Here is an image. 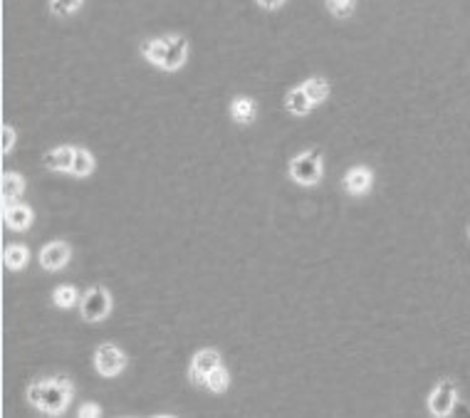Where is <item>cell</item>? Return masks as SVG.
I'll return each instance as SVG.
<instances>
[{"label":"cell","mask_w":470,"mask_h":418,"mask_svg":"<svg viewBox=\"0 0 470 418\" xmlns=\"http://www.w3.org/2000/svg\"><path fill=\"white\" fill-rule=\"evenodd\" d=\"M285 107L294 114V117H304V114L312 112V99L307 97V92L302 89V84L294 89H290L287 99H285Z\"/></svg>","instance_id":"5bb4252c"},{"label":"cell","mask_w":470,"mask_h":418,"mask_svg":"<svg viewBox=\"0 0 470 418\" xmlns=\"http://www.w3.org/2000/svg\"><path fill=\"white\" fill-rule=\"evenodd\" d=\"M94 169H97V161H94L92 151L82 149V146H74V164L69 174L77 176V179H87V176L94 174Z\"/></svg>","instance_id":"4fadbf2b"},{"label":"cell","mask_w":470,"mask_h":418,"mask_svg":"<svg viewBox=\"0 0 470 418\" xmlns=\"http://www.w3.org/2000/svg\"><path fill=\"white\" fill-rule=\"evenodd\" d=\"M74 399V384L72 379L62 374L55 376H40L28 386V404L38 409L40 414L59 416L67 411V406Z\"/></svg>","instance_id":"6da1fadb"},{"label":"cell","mask_w":470,"mask_h":418,"mask_svg":"<svg viewBox=\"0 0 470 418\" xmlns=\"http://www.w3.org/2000/svg\"><path fill=\"white\" fill-rule=\"evenodd\" d=\"M87 416H92V418H97V416H102V409H99V404H84L82 409H79V418H87Z\"/></svg>","instance_id":"cb8c5ba5"},{"label":"cell","mask_w":470,"mask_h":418,"mask_svg":"<svg viewBox=\"0 0 470 418\" xmlns=\"http://www.w3.org/2000/svg\"><path fill=\"white\" fill-rule=\"evenodd\" d=\"M79 5H82V0H50V10H52V15H57V18H69V15H74L79 10Z\"/></svg>","instance_id":"44dd1931"},{"label":"cell","mask_w":470,"mask_h":418,"mask_svg":"<svg viewBox=\"0 0 470 418\" xmlns=\"http://www.w3.org/2000/svg\"><path fill=\"white\" fill-rule=\"evenodd\" d=\"M342 186H344V191H347L349 196H367L369 191H372V186H374L372 169H367V166H354V169L344 176Z\"/></svg>","instance_id":"9c48e42d"},{"label":"cell","mask_w":470,"mask_h":418,"mask_svg":"<svg viewBox=\"0 0 470 418\" xmlns=\"http://www.w3.org/2000/svg\"><path fill=\"white\" fill-rule=\"evenodd\" d=\"M142 55L156 67H164V60H166V38H154L147 40L142 45Z\"/></svg>","instance_id":"2e32d148"},{"label":"cell","mask_w":470,"mask_h":418,"mask_svg":"<svg viewBox=\"0 0 470 418\" xmlns=\"http://www.w3.org/2000/svg\"><path fill=\"white\" fill-rule=\"evenodd\" d=\"M79 292H77V287L74 285H59L57 290L52 292V302H55V307H59V310H72V307H77L79 305Z\"/></svg>","instance_id":"e0dca14e"},{"label":"cell","mask_w":470,"mask_h":418,"mask_svg":"<svg viewBox=\"0 0 470 418\" xmlns=\"http://www.w3.org/2000/svg\"><path fill=\"white\" fill-rule=\"evenodd\" d=\"M258 117V104L253 102L250 97H235L231 104V119L240 127H248V124L255 122Z\"/></svg>","instance_id":"7c38bea8"},{"label":"cell","mask_w":470,"mask_h":418,"mask_svg":"<svg viewBox=\"0 0 470 418\" xmlns=\"http://www.w3.org/2000/svg\"><path fill=\"white\" fill-rule=\"evenodd\" d=\"M72 258V248H69L64 240H52L47 243L42 250H40V265H42L47 273H55V270H62L64 265Z\"/></svg>","instance_id":"52a82bcc"},{"label":"cell","mask_w":470,"mask_h":418,"mask_svg":"<svg viewBox=\"0 0 470 418\" xmlns=\"http://www.w3.org/2000/svg\"><path fill=\"white\" fill-rule=\"evenodd\" d=\"M188 57V40L181 35H168L166 38V60H164V67L166 72H176L183 67Z\"/></svg>","instance_id":"ba28073f"},{"label":"cell","mask_w":470,"mask_h":418,"mask_svg":"<svg viewBox=\"0 0 470 418\" xmlns=\"http://www.w3.org/2000/svg\"><path fill=\"white\" fill-rule=\"evenodd\" d=\"M221 366V354L216 349H201L193 354L191 359V381L196 386L206 389V379L211 376V371H216Z\"/></svg>","instance_id":"8992f818"},{"label":"cell","mask_w":470,"mask_h":418,"mask_svg":"<svg viewBox=\"0 0 470 418\" xmlns=\"http://www.w3.org/2000/svg\"><path fill=\"white\" fill-rule=\"evenodd\" d=\"M324 176L322 156L319 151H302L290 161V179L299 186H317Z\"/></svg>","instance_id":"7a4b0ae2"},{"label":"cell","mask_w":470,"mask_h":418,"mask_svg":"<svg viewBox=\"0 0 470 418\" xmlns=\"http://www.w3.org/2000/svg\"><path fill=\"white\" fill-rule=\"evenodd\" d=\"M45 166L50 171H59V174H69L74 164V146H57L45 156Z\"/></svg>","instance_id":"8fae6325"},{"label":"cell","mask_w":470,"mask_h":418,"mask_svg":"<svg viewBox=\"0 0 470 418\" xmlns=\"http://www.w3.org/2000/svg\"><path fill=\"white\" fill-rule=\"evenodd\" d=\"M112 312V295H109L107 287L94 285L79 300V315L84 322H102Z\"/></svg>","instance_id":"3957f363"},{"label":"cell","mask_w":470,"mask_h":418,"mask_svg":"<svg viewBox=\"0 0 470 418\" xmlns=\"http://www.w3.org/2000/svg\"><path fill=\"white\" fill-rule=\"evenodd\" d=\"M5 225H8L10 230H15V233H23V230H28L30 225H33V208L25 203H5Z\"/></svg>","instance_id":"30bf717a"},{"label":"cell","mask_w":470,"mask_h":418,"mask_svg":"<svg viewBox=\"0 0 470 418\" xmlns=\"http://www.w3.org/2000/svg\"><path fill=\"white\" fill-rule=\"evenodd\" d=\"M228 386H231V374H228V369H223V364H221L216 371H211V376L206 379V389L211 391V394H223Z\"/></svg>","instance_id":"ffe728a7"},{"label":"cell","mask_w":470,"mask_h":418,"mask_svg":"<svg viewBox=\"0 0 470 418\" xmlns=\"http://www.w3.org/2000/svg\"><path fill=\"white\" fill-rule=\"evenodd\" d=\"M94 369L104 379H114L127 369V354L117 344H99L94 349Z\"/></svg>","instance_id":"277c9868"},{"label":"cell","mask_w":470,"mask_h":418,"mask_svg":"<svg viewBox=\"0 0 470 418\" xmlns=\"http://www.w3.org/2000/svg\"><path fill=\"white\" fill-rule=\"evenodd\" d=\"M302 89L307 92V97L312 99V104H319L329 97V82L324 77H309L302 82Z\"/></svg>","instance_id":"d6986e66"},{"label":"cell","mask_w":470,"mask_h":418,"mask_svg":"<svg viewBox=\"0 0 470 418\" xmlns=\"http://www.w3.org/2000/svg\"><path fill=\"white\" fill-rule=\"evenodd\" d=\"M25 193V179L20 174H3V200L5 203H18V198Z\"/></svg>","instance_id":"9a60e30c"},{"label":"cell","mask_w":470,"mask_h":418,"mask_svg":"<svg viewBox=\"0 0 470 418\" xmlns=\"http://www.w3.org/2000/svg\"><path fill=\"white\" fill-rule=\"evenodd\" d=\"M258 5L260 8H265V10H277V8H282L285 5V0H258Z\"/></svg>","instance_id":"d4e9b609"},{"label":"cell","mask_w":470,"mask_h":418,"mask_svg":"<svg viewBox=\"0 0 470 418\" xmlns=\"http://www.w3.org/2000/svg\"><path fill=\"white\" fill-rule=\"evenodd\" d=\"M468 238H470V228H468Z\"/></svg>","instance_id":"484cf974"},{"label":"cell","mask_w":470,"mask_h":418,"mask_svg":"<svg viewBox=\"0 0 470 418\" xmlns=\"http://www.w3.org/2000/svg\"><path fill=\"white\" fill-rule=\"evenodd\" d=\"M13 149H15V129L10 127V124H3V132H0V151L8 156V154H13Z\"/></svg>","instance_id":"603a6c76"},{"label":"cell","mask_w":470,"mask_h":418,"mask_svg":"<svg viewBox=\"0 0 470 418\" xmlns=\"http://www.w3.org/2000/svg\"><path fill=\"white\" fill-rule=\"evenodd\" d=\"M3 263H5V268L13 270V273L23 270L25 263H28V248H25V245H20V243L8 245V248H5V253H3Z\"/></svg>","instance_id":"ac0fdd59"},{"label":"cell","mask_w":470,"mask_h":418,"mask_svg":"<svg viewBox=\"0 0 470 418\" xmlns=\"http://www.w3.org/2000/svg\"><path fill=\"white\" fill-rule=\"evenodd\" d=\"M456 401H458L456 384L448 381V379L438 381L436 389H433L431 396H428V411H431V416H436V418H446V416L453 414Z\"/></svg>","instance_id":"5b68a950"},{"label":"cell","mask_w":470,"mask_h":418,"mask_svg":"<svg viewBox=\"0 0 470 418\" xmlns=\"http://www.w3.org/2000/svg\"><path fill=\"white\" fill-rule=\"evenodd\" d=\"M327 8L332 10L334 18H349L357 8V0H327Z\"/></svg>","instance_id":"7402d4cb"}]
</instances>
